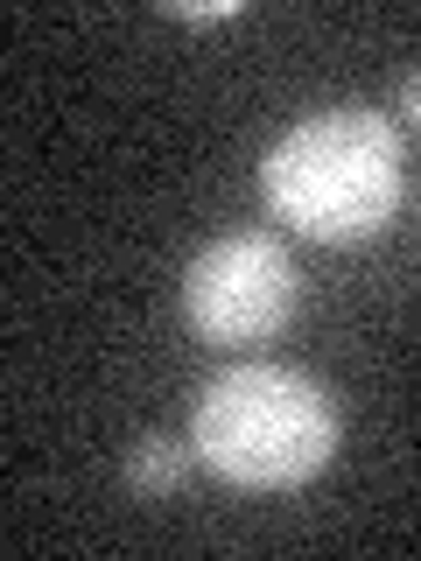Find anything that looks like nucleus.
Segmentation results:
<instances>
[{
  "label": "nucleus",
  "mask_w": 421,
  "mask_h": 561,
  "mask_svg": "<svg viewBox=\"0 0 421 561\" xmlns=\"http://www.w3.org/2000/svg\"><path fill=\"white\" fill-rule=\"evenodd\" d=\"M190 449L239 491H295L338 456V408L309 373L232 365L197 393Z\"/></svg>",
  "instance_id": "nucleus-2"
},
{
  "label": "nucleus",
  "mask_w": 421,
  "mask_h": 561,
  "mask_svg": "<svg viewBox=\"0 0 421 561\" xmlns=\"http://www.w3.org/2000/svg\"><path fill=\"white\" fill-rule=\"evenodd\" d=\"M295 295H303L295 260L260 232H232L183 267V323L218 351H253L288 330Z\"/></svg>",
  "instance_id": "nucleus-3"
},
{
  "label": "nucleus",
  "mask_w": 421,
  "mask_h": 561,
  "mask_svg": "<svg viewBox=\"0 0 421 561\" xmlns=\"http://www.w3.org/2000/svg\"><path fill=\"white\" fill-rule=\"evenodd\" d=\"M190 463H197V449L169 443V435H140L134 456H127V484L140 491V499H169V491L190 478Z\"/></svg>",
  "instance_id": "nucleus-4"
},
{
  "label": "nucleus",
  "mask_w": 421,
  "mask_h": 561,
  "mask_svg": "<svg viewBox=\"0 0 421 561\" xmlns=\"http://www.w3.org/2000/svg\"><path fill=\"white\" fill-rule=\"evenodd\" d=\"M260 197L316 245H359L386 232L400 204V140L365 105L295 119L260 162Z\"/></svg>",
  "instance_id": "nucleus-1"
},
{
  "label": "nucleus",
  "mask_w": 421,
  "mask_h": 561,
  "mask_svg": "<svg viewBox=\"0 0 421 561\" xmlns=\"http://www.w3.org/2000/svg\"><path fill=\"white\" fill-rule=\"evenodd\" d=\"M400 113H408L414 127H421V64L408 70V78H400Z\"/></svg>",
  "instance_id": "nucleus-5"
}]
</instances>
